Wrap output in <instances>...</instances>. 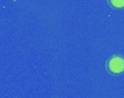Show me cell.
<instances>
[{
	"mask_svg": "<svg viewBox=\"0 0 124 98\" xmlns=\"http://www.w3.org/2000/svg\"><path fill=\"white\" fill-rule=\"evenodd\" d=\"M110 6L114 9H122L124 8V0H108Z\"/></svg>",
	"mask_w": 124,
	"mask_h": 98,
	"instance_id": "2",
	"label": "cell"
},
{
	"mask_svg": "<svg viewBox=\"0 0 124 98\" xmlns=\"http://www.w3.org/2000/svg\"><path fill=\"white\" fill-rule=\"evenodd\" d=\"M107 69L112 74H121L124 72V58L121 56H113L107 62Z\"/></svg>",
	"mask_w": 124,
	"mask_h": 98,
	"instance_id": "1",
	"label": "cell"
}]
</instances>
